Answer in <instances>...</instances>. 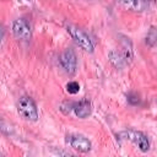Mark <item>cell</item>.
<instances>
[{
    "instance_id": "obj_1",
    "label": "cell",
    "mask_w": 157,
    "mask_h": 157,
    "mask_svg": "<svg viewBox=\"0 0 157 157\" xmlns=\"http://www.w3.org/2000/svg\"><path fill=\"white\" fill-rule=\"evenodd\" d=\"M17 110H18V114L26 120L36 121L38 119L37 105L31 97H27V96L20 97L17 102Z\"/></svg>"
},
{
    "instance_id": "obj_2",
    "label": "cell",
    "mask_w": 157,
    "mask_h": 157,
    "mask_svg": "<svg viewBox=\"0 0 157 157\" xmlns=\"http://www.w3.org/2000/svg\"><path fill=\"white\" fill-rule=\"evenodd\" d=\"M66 31L82 49H85L86 52H90V53L93 52V43H92L91 38L88 37V34L83 29H81L76 26H72V25H67Z\"/></svg>"
},
{
    "instance_id": "obj_3",
    "label": "cell",
    "mask_w": 157,
    "mask_h": 157,
    "mask_svg": "<svg viewBox=\"0 0 157 157\" xmlns=\"http://www.w3.org/2000/svg\"><path fill=\"white\" fill-rule=\"evenodd\" d=\"M119 136H121L125 140L131 141L136 147H139L142 152H147L150 148V141L147 139V136L141 132V131H136V130H126L119 134Z\"/></svg>"
},
{
    "instance_id": "obj_4",
    "label": "cell",
    "mask_w": 157,
    "mask_h": 157,
    "mask_svg": "<svg viewBox=\"0 0 157 157\" xmlns=\"http://www.w3.org/2000/svg\"><path fill=\"white\" fill-rule=\"evenodd\" d=\"M12 32H13V36L17 39H21V40H29L31 37H32L31 25L25 18H17L13 22V25H12Z\"/></svg>"
},
{
    "instance_id": "obj_5",
    "label": "cell",
    "mask_w": 157,
    "mask_h": 157,
    "mask_svg": "<svg viewBox=\"0 0 157 157\" xmlns=\"http://www.w3.org/2000/svg\"><path fill=\"white\" fill-rule=\"evenodd\" d=\"M59 61H60L61 67H63L67 74H74V72L76 71L77 58H76V54H75V52H74L72 49H70V48L65 49V50L60 54Z\"/></svg>"
},
{
    "instance_id": "obj_6",
    "label": "cell",
    "mask_w": 157,
    "mask_h": 157,
    "mask_svg": "<svg viewBox=\"0 0 157 157\" xmlns=\"http://www.w3.org/2000/svg\"><path fill=\"white\" fill-rule=\"evenodd\" d=\"M66 142L78 152H88L91 150V142L82 135L70 134L66 136Z\"/></svg>"
},
{
    "instance_id": "obj_7",
    "label": "cell",
    "mask_w": 157,
    "mask_h": 157,
    "mask_svg": "<svg viewBox=\"0 0 157 157\" xmlns=\"http://www.w3.org/2000/svg\"><path fill=\"white\" fill-rule=\"evenodd\" d=\"M119 5L124 10L142 12L148 7V0H119Z\"/></svg>"
},
{
    "instance_id": "obj_8",
    "label": "cell",
    "mask_w": 157,
    "mask_h": 157,
    "mask_svg": "<svg viewBox=\"0 0 157 157\" xmlns=\"http://www.w3.org/2000/svg\"><path fill=\"white\" fill-rule=\"evenodd\" d=\"M74 112L78 118H87L91 114V104L87 101H81L74 104Z\"/></svg>"
},
{
    "instance_id": "obj_9",
    "label": "cell",
    "mask_w": 157,
    "mask_h": 157,
    "mask_svg": "<svg viewBox=\"0 0 157 157\" xmlns=\"http://www.w3.org/2000/svg\"><path fill=\"white\" fill-rule=\"evenodd\" d=\"M156 38H157L156 29H155V27H151V29H150V32L147 33V37H146V43L148 45H153L155 42H156Z\"/></svg>"
},
{
    "instance_id": "obj_10",
    "label": "cell",
    "mask_w": 157,
    "mask_h": 157,
    "mask_svg": "<svg viewBox=\"0 0 157 157\" xmlns=\"http://www.w3.org/2000/svg\"><path fill=\"white\" fill-rule=\"evenodd\" d=\"M66 90H67L69 93L75 94V93H77V92L80 91V85H78L76 81H71V82H69V83L66 85Z\"/></svg>"
},
{
    "instance_id": "obj_11",
    "label": "cell",
    "mask_w": 157,
    "mask_h": 157,
    "mask_svg": "<svg viewBox=\"0 0 157 157\" xmlns=\"http://www.w3.org/2000/svg\"><path fill=\"white\" fill-rule=\"evenodd\" d=\"M2 39H4V28L2 26H0V43L2 42Z\"/></svg>"
}]
</instances>
